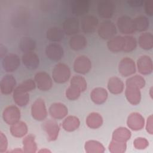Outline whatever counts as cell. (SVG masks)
Instances as JSON below:
<instances>
[{"instance_id": "obj_1", "label": "cell", "mask_w": 153, "mask_h": 153, "mask_svg": "<svg viewBox=\"0 0 153 153\" xmlns=\"http://www.w3.org/2000/svg\"><path fill=\"white\" fill-rule=\"evenodd\" d=\"M145 85V79L140 75H136L128 78L126 81V97L131 105L139 104L141 100L140 89Z\"/></svg>"}, {"instance_id": "obj_2", "label": "cell", "mask_w": 153, "mask_h": 153, "mask_svg": "<svg viewBox=\"0 0 153 153\" xmlns=\"http://www.w3.org/2000/svg\"><path fill=\"white\" fill-rule=\"evenodd\" d=\"M117 28L115 23L110 20L103 21L97 27L99 36L103 40H109L115 36Z\"/></svg>"}, {"instance_id": "obj_3", "label": "cell", "mask_w": 153, "mask_h": 153, "mask_svg": "<svg viewBox=\"0 0 153 153\" xmlns=\"http://www.w3.org/2000/svg\"><path fill=\"white\" fill-rule=\"evenodd\" d=\"M71 77V70L68 65L59 63L56 64L52 70V78L59 84H63L69 80Z\"/></svg>"}, {"instance_id": "obj_4", "label": "cell", "mask_w": 153, "mask_h": 153, "mask_svg": "<svg viewBox=\"0 0 153 153\" xmlns=\"http://www.w3.org/2000/svg\"><path fill=\"white\" fill-rule=\"evenodd\" d=\"M79 23L82 32L85 34H91L97 29L99 20L93 15H85L81 19Z\"/></svg>"}, {"instance_id": "obj_5", "label": "cell", "mask_w": 153, "mask_h": 153, "mask_svg": "<svg viewBox=\"0 0 153 153\" xmlns=\"http://www.w3.org/2000/svg\"><path fill=\"white\" fill-rule=\"evenodd\" d=\"M116 26L119 32L125 35H130L136 32L133 19L127 15L122 16L118 18Z\"/></svg>"}, {"instance_id": "obj_6", "label": "cell", "mask_w": 153, "mask_h": 153, "mask_svg": "<svg viewBox=\"0 0 153 153\" xmlns=\"http://www.w3.org/2000/svg\"><path fill=\"white\" fill-rule=\"evenodd\" d=\"M99 16L104 19L108 20L114 15L115 11V5L111 1H102L97 6Z\"/></svg>"}, {"instance_id": "obj_7", "label": "cell", "mask_w": 153, "mask_h": 153, "mask_svg": "<svg viewBox=\"0 0 153 153\" xmlns=\"http://www.w3.org/2000/svg\"><path fill=\"white\" fill-rule=\"evenodd\" d=\"M91 69V62L90 59L84 55L78 56L74 60V70L75 72L84 75Z\"/></svg>"}, {"instance_id": "obj_8", "label": "cell", "mask_w": 153, "mask_h": 153, "mask_svg": "<svg viewBox=\"0 0 153 153\" xmlns=\"http://www.w3.org/2000/svg\"><path fill=\"white\" fill-rule=\"evenodd\" d=\"M118 71L119 73L124 77L133 75L136 71L134 61L128 57L123 58L119 63Z\"/></svg>"}, {"instance_id": "obj_9", "label": "cell", "mask_w": 153, "mask_h": 153, "mask_svg": "<svg viewBox=\"0 0 153 153\" xmlns=\"http://www.w3.org/2000/svg\"><path fill=\"white\" fill-rule=\"evenodd\" d=\"M20 65L19 57L14 53H10L5 56L2 60V66L7 72H13L18 69Z\"/></svg>"}, {"instance_id": "obj_10", "label": "cell", "mask_w": 153, "mask_h": 153, "mask_svg": "<svg viewBox=\"0 0 153 153\" xmlns=\"http://www.w3.org/2000/svg\"><path fill=\"white\" fill-rule=\"evenodd\" d=\"M4 121L8 125H13L19 121L20 118V111L14 105H10L4 109L2 113Z\"/></svg>"}, {"instance_id": "obj_11", "label": "cell", "mask_w": 153, "mask_h": 153, "mask_svg": "<svg viewBox=\"0 0 153 153\" xmlns=\"http://www.w3.org/2000/svg\"><path fill=\"white\" fill-rule=\"evenodd\" d=\"M31 114L32 117L38 121H42L46 118L47 111L44 100L38 99L35 101L32 105Z\"/></svg>"}, {"instance_id": "obj_12", "label": "cell", "mask_w": 153, "mask_h": 153, "mask_svg": "<svg viewBox=\"0 0 153 153\" xmlns=\"http://www.w3.org/2000/svg\"><path fill=\"white\" fill-rule=\"evenodd\" d=\"M34 78L36 85L40 90L48 91L52 87V79L47 72L40 71L35 74Z\"/></svg>"}, {"instance_id": "obj_13", "label": "cell", "mask_w": 153, "mask_h": 153, "mask_svg": "<svg viewBox=\"0 0 153 153\" xmlns=\"http://www.w3.org/2000/svg\"><path fill=\"white\" fill-rule=\"evenodd\" d=\"M80 23L78 19L70 17L66 18L63 23L62 29L65 33L68 36H73L78 34L79 30Z\"/></svg>"}, {"instance_id": "obj_14", "label": "cell", "mask_w": 153, "mask_h": 153, "mask_svg": "<svg viewBox=\"0 0 153 153\" xmlns=\"http://www.w3.org/2000/svg\"><path fill=\"white\" fill-rule=\"evenodd\" d=\"M45 54L48 59L53 61H59L64 55L63 47L57 43H51L45 48Z\"/></svg>"}, {"instance_id": "obj_15", "label": "cell", "mask_w": 153, "mask_h": 153, "mask_svg": "<svg viewBox=\"0 0 153 153\" xmlns=\"http://www.w3.org/2000/svg\"><path fill=\"white\" fill-rule=\"evenodd\" d=\"M16 85V81L15 78L10 74L4 75L0 83L1 92L3 94H10L13 92Z\"/></svg>"}, {"instance_id": "obj_16", "label": "cell", "mask_w": 153, "mask_h": 153, "mask_svg": "<svg viewBox=\"0 0 153 153\" xmlns=\"http://www.w3.org/2000/svg\"><path fill=\"white\" fill-rule=\"evenodd\" d=\"M71 8L72 13L76 16H84L88 12L90 3L88 1H73L71 2Z\"/></svg>"}, {"instance_id": "obj_17", "label": "cell", "mask_w": 153, "mask_h": 153, "mask_svg": "<svg viewBox=\"0 0 153 153\" xmlns=\"http://www.w3.org/2000/svg\"><path fill=\"white\" fill-rule=\"evenodd\" d=\"M42 127L47 134V139L49 141H54L57 139L59 132V127L55 121L48 120L44 123Z\"/></svg>"}, {"instance_id": "obj_18", "label": "cell", "mask_w": 153, "mask_h": 153, "mask_svg": "<svg viewBox=\"0 0 153 153\" xmlns=\"http://www.w3.org/2000/svg\"><path fill=\"white\" fill-rule=\"evenodd\" d=\"M137 67L139 73L148 75L152 72V61L148 56H142L137 60Z\"/></svg>"}, {"instance_id": "obj_19", "label": "cell", "mask_w": 153, "mask_h": 153, "mask_svg": "<svg viewBox=\"0 0 153 153\" xmlns=\"http://www.w3.org/2000/svg\"><path fill=\"white\" fill-rule=\"evenodd\" d=\"M23 65L30 70L36 69L39 65V59L38 55L33 51L23 53L22 56Z\"/></svg>"}, {"instance_id": "obj_20", "label": "cell", "mask_w": 153, "mask_h": 153, "mask_svg": "<svg viewBox=\"0 0 153 153\" xmlns=\"http://www.w3.org/2000/svg\"><path fill=\"white\" fill-rule=\"evenodd\" d=\"M144 118L141 114L137 112H133L130 114L127 121L128 127L134 131L141 130L144 126Z\"/></svg>"}, {"instance_id": "obj_21", "label": "cell", "mask_w": 153, "mask_h": 153, "mask_svg": "<svg viewBox=\"0 0 153 153\" xmlns=\"http://www.w3.org/2000/svg\"><path fill=\"white\" fill-rule=\"evenodd\" d=\"M49 113L54 119H63L68 114V108L63 103H54L50 106Z\"/></svg>"}, {"instance_id": "obj_22", "label": "cell", "mask_w": 153, "mask_h": 153, "mask_svg": "<svg viewBox=\"0 0 153 153\" xmlns=\"http://www.w3.org/2000/svg\"><path fill=\"white\" fill-rule=\"evenodd\" d=\"M69 45L71 48L74 51H79L84 49L87 45L86 38L81 34H76L71 37Z\"/></svg>"}, {"instance_id": "obj_23", "label": "cell", "mask_w": 153, "mask_h": 153, "mask_svg": "<svg viewBox=\"0 0 153 153\" xmlns=\"http://www.w3.org/2000/svg\"><path fill=\"white\" fill-rule=\"evenodd\" d=\"M65 35L63 29L57 26L50 27L46 32L47 39L53 43H56L63 40Z\"/></svg>"}, {"instance_id": "obj_24", "label": "cell", "mask_w": 153, "mask_h": 153, "mask_svg": "<svg viewBox=\"0 0 153 153\" xmlns=\"http://www.w3.org/2000/svg\"><path fill=\"white\" fill-rule=\"evenodd\" d=\"M107 47L113 53L123 51L124 47V38L123 36H115L108 40Z\"/></svg>"}, {"instance_id": "obj_25", "label": "cell", "mask_w": 153, "mask_h": 153, "mask_svg": "<svg viewBox=\"0 0 153 153\" xmlns=\"http://www.w3.org/2000/svg\"><path fill=\"white\" fill-rule=\"evenodd\" d=\"M108 96V94L106 90L102 87L94 88L90 93V97L92 101L97 105L102 104L105 102Z\"/></svg>"}, {"instance_id": "obj_26", "label": "cell", "mask_w": 153, "mask_h": 153, "mask_svg": "<svg viewBox=\"0 0 153 153\" xmlns=\"http://www.w3.org/2000/svg\"><path fill=\"white\" fill-rule=\"evenodd\" d=\"M124 88L123 81L119 78L113 76L109 78L108 82V88L109 91L114 94L121 93Z\"/></svg>"}, {"instance_id": "obj_27", "label": "cell", "mask_w": 153, "mask_h": 153, "mask_svg": "<svg viewBox=\"0 0 153 153\" xmlns=\"http://www.w3.org/2000/svg\"><path fill=\"white\" fill-rule=\"evenodd\" d=\"M36 46V41L33 38L28 36L22 37L19 43V47L23 53L33 51Z\"/></svg>"}, {"instance_id": "obj_28", "label": "cell", "mask_w": 153, "mask_h": 153, "mask_svg": "<svg viewBox=\"0 0 153 153\" xmlns=\"http://www.w3.org/2000/svg\"><path fill=\"white\" fill-rule=\"evenodd\" d=\"M131 137V132L129 130L125 127H119L117 128L112 134V140L123 143L130 139Z\"/></svg>"}, {"instance_id": "obj_29", "label": "cell", "mask_w": 153, "mask_h": 153, "mask_svg": "<svg viewBox=\"0 0 153 153\" xmlns=\"http://www.w3.org/2000/svg\"><path fill=\"white\" fill-rule=\"evenodd\" d=\"M10 132L14 137H22L27 133V125L25 123L19 121L11 126Z\"/></svg>"}, {"instance_id": "obj_30", "label": "cell", "mask_w": 153, "mask_h": 153, "mask_svg": "<svg viewBox=\"0 0 153 153\" xmlns=\"http://www.w3.org/2000/svg\"><path fill=\"white\" fill-rule=\"evenodd\" d=\"M139 46L143 50H149L153 47V36L151 32H145L140 34L138 39Z\"/></svg>"}, {"instance_id": "obj_31", "label": "cell", "mask_w": 153, "mask_h": 153, "mask_svg": "<svg viewBox=\"0 0 153 153\" xmlns=\"http://www.w3.org/2000/svg\"><path fill=\"white\" fill-rule=\"evenodd\" d=\"M135 31L145 32L149 27V20L145 16H139L133 19Z\"/></svg>"}, {"instance_id": "obj_32", "label": "cell", "mask_w": 153, "mask_h": 153, "mask_svg": "<svg viewBox=\"0 0 153 153\" xmlns=\"http://www.w3.org/2000/svg\"><path fill=\"white\" fill-rule=\"evenodd\" d=\"M80 124L79 119L75 116L66 117L62 123V127L67 131H73L77 129Z\"/></svg>"}, {"instance_id": "obj_33", "label": "cell", "mask_w": 153, "mask_h": 153, "mask_svg": "<svg viewBox=\"0 0 153 153\" xmlns=\"http://www.w3.org/2000/svg\"><path fill=\"white\" fill-rule=\"evenodd\" d=\"M86 123L91 128H97L102 125L103 118L97 112H92L88 115L86 120Z\"/></svg>"}, {"instance_id": "obj_34", "label": "cell", "mask_w": 153, "mask_h": 153, "mask_svg": "<svg viewBox=\"0 0 153 153\" xmlns=\"http://www.w3.org/2000/svg\"><path fill=\"white\" fill-rule=\"evenodd\" d=\"M37 146L33 135L29 134L23 140V150L24 152L34 153L36 152Z\"/></svg>"}, {"instance_id": "obj_35", "label": "cell", "mask_w": 153, "mask_h": 153, "mask_svg": "<svg viewBox=\"0 0 153 153\" xmlns=\"http://www.w3.org/2000/svg\"><path fill=\"white\" fill-rule=\"evenodd\" d=\"M85 151L87 153H102L105 151V148L101 143L96 140H88L85 142Z\"/></svg>"}, {"instance_id": "obj_36", "label": "cell", "mask_w": 153, "mask_h": 153, "mask_svg": "<svg viewBox=\"0 0 153 153\" xmlns=\"http://www.w3.org/2000/svg\"><path fill=\"white\" fill-rule=\"evenodd\" d=\"M13 99L19 106H25L29 102V94L26 92L13 91Z\"/></svg>"}, {"instance_id": "obj_37", "label": "cell", "mask_w": 153, "mask_h": 153, "mask_svg": "<svg viewBox=\"0 0 153 153\" xmlns=\"http://www.w3.org/2000/svg\"><path fill=\"white\" fill-rule=\"evenodd\" d=\"M36 86V85L35 82L33 80L31 79H28L25 81H23L18 86H17L14 90L17 91H22V92L28 93L31 90H34Z\"/></svg>"}, {"instance_id": "obj_38", "label": "cell", "mask_w": 153, "mask_h": 153, "mask_svg": "<svg viewBox=\"0 0 153 153\" xmlns=\"http://www.w3.org/2000/svg\"><path fill=\"white\" fill-rule=\"evenodd\" d=\"M124 38V47L123 51L131 52L136 49L137 47V41L136 38L131 35H125Z\"/></svg>"}, {"instance_id": "obj_39", "label": "cell", "mask_w": 153, "mask_h": 153, "mask_svg": "<svg viewBox=\"0 0 153 153\" xmlns=\"http://www.w3.org/2000/svg\"><path fill=\"white\" fill-rule=\"evenodd\" d=\"M70 84L77 87L82 92L87 88V82L85 78L81 75H74L71 78Z\"/></svg>"}, {"instance_id": "obj_40", "label": "cell", "mask_w": 153, "mask_h": 153, "mask_svg": "<svg viewBox=\"0 0 153 153\" xmlns=\"http://www.w3.org/2000/svg\"><path fill=\"white\" fill-rule=\"evenodd\" d=\"M126 143L119 142L112 140L109 145V150L112 153H123L126 151Z\"/></svg>"}, {"instance_id": "obj_41", "label": "cell", "mask_w": 153, "mask_h": 153, "mask_svg": "<svg viewBox=\"0 0 153 153\" xmlns=\"http://www.w3.org/2000/svg\"><path fill=\"white\" fill-rule=\"evenodd\" d=\"M82 91L77 87L70 84V86L66 91V97L71 100L77 99L81 94Z\"/></svg>"}, {"instance_id": "obj_42", "label": "cell", "mask_w": 153, "mask_h": 153, "mask_svg": "<svg viewBox=\"0 0 153 153\" xmlns=\"http://www.w3.org/2000/svg\"><path fill=\"white\" fill-rule=\"evenodd\" d=\"M133 145L136 149H143L149 145V142L143 137H137L133 141Z\"/></svg>"}, {"instance_id": "obj_43", "label": "cell", "mask_w": 153, "mask_h": 153, "mask_svg": "<svg viewBox=\"0 0 153 153\" xmlns=\"http://www.w3.org/2000/svg\"><path fill=\"white\" fill-rule=\"evenodd\" d=\"M8 146V141L5 135L3 133L1 132L0 136V152L3 153L5 152L7 149Z\"/></svg>"}, {"instance_id": "obj_44", "label": "cell", "mask_w": 153, "mask_h": 153, "mask_svg": "<svg viewBox=\"0 0 153 153\" xmlns=\"http://www.w3.org/2000/svg\"><path fill=\"white\" fill-rule=\"evenodd\" d=\"M153 1H149L144 2L145 5V11L148 16H152L153 14Z\"/></svg>"}, {"instance_id": "obj_45", "label": "cell", "mask_w": 153, "mask_h": 153, "mask_svg": "<svg viewBox=\"0 0 153 153\" xmlns=\"http://www.w3.org/2000/svg\"><path fill=\"white\" fill-rule=\"evenodd\" d=\"M146 130L147 132L149 134H152V115H151L149 118H148V120L146 122Z\"/></svg>"}, {"instance_id": "obj_46", "label": "cell", "mask_w": 153, "mask_h": 153, "mask_svg": "<svg viewBox=\"0 0 153 153\" xmlns=\"http://www.w3.org/2000/svg\"><path fill=\"white\" fill-rule=\"evenodd\" d=\"M127 4L133 7H140L144 4V2L143 1H127Z\"/></svg>"}, {"instance_id": "obj_47", "label": "cell", "mask_w": 153, "mask_h": 153, "mask_svg": "<svg viewBox=\"0 0 153 153\" xmlns=\"http://www.w3.org/2000/svg\"><path fill=\"white\" fill-rule=\"evenodd\" d=\"M7 48L3 45L2 44H1L0 45V56L1 59H3L5 56H7Z\"/></svg>"}, {"instance_id": "obj_48", "label": "cell", "mask_w": 153, "mask_h": 153, "mask_svg": "<svg viewBox=\"0 0 153 153\" xmlns=\"http://www.w3.org/2000/svg\"><path fill=\"white\" fill-rule=\"evenodd\" d=\"M38 152H51V151L48 149H41V150H39Z\"/></svg>"}, {"instance_id": "obj_49", "label": "cell", "mask_w": 153, "mask_h": 153, "mask_svg": "<svg viewBox=\"0 0 153 153\" xmlns=\"http://www.w3.org/2000/svg\"><path fill=\"white\" fill-rule=\"evenodd\" d=\"M152 87H151L150 90H149V94H150V96H151V97L152 99Z\"/></svg>"}]
</instances>
